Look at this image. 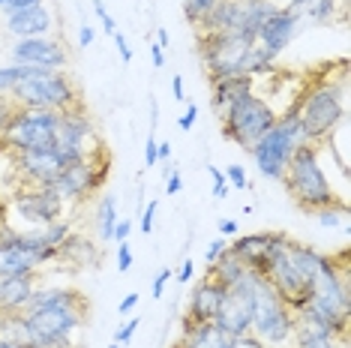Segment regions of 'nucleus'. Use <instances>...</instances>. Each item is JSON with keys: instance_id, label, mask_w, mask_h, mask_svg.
Returning a JSON list of instances; mask_svg holds the SVG:
<instances>
[{"instance_id": "nucleus-1", "label": "nucleus", "mask_w": 351, "mask_h": 348, "mask_svg": "<svg viewBox=\"0 0 351 348\" xmlns=\"http://www.w3.org/2000/svg\"><path fill=\"white\" fill-rule=\"evenodd\" d=\"M291 108L300 123L303 145H327L346 123V73L339 78L322 75L303 84L291 99Z\"/></svg>"}, {"instance_id": "nucleus-2", "label": "nucleus", "mask_w": 351, "mask_h": 348, "mask_svg": "<svg viewBox=\"0 0 351 348\" xmlns=\"http://www.w3.org/2000/svg\"><path fill=\"white\" fill-rule=\"evenodd\" d=\"M90 303L84 295L51 306L19 312V339L25 348H73L75 336L84 330Z\"/></svg>"}, {"instance_id": "nucleus-3", "label": "nucleus", "mask_w": 351, "mask_h": 348, "mask_svg": "<svg viewBox=\"0 0 351 348\" xmlns=\"http://www.w3.org/2000/svg\"><path fill=\"white\" fill-rule=\"evenodd\" d=\"M322 147L324 145H298V150L289 160V169L282 174V186L289 192V199L306 213L333 208V204L342 201L333 192V184L322 165Z\"/></svg>"}, {"instance_id": "nucleus-4", "label": "nucleus", "mask_w": 351, "mask_h": 348, "mask_svg": "<svg viewBox=\"0 0 351 348\" xmlns=\"http://www.w3.org/2000/svg\"><path fill=\"white\" fill-rule=\"evenodd\" d=\"M270 348H289L298 334V315L282 295L274 288V282L261 273H252V330Z\"/></svg>"}, {"instance_id": "nucleus-5", "label": "nucleus", "mask_w": 351, "mask_h": 348, "mask_svg": "<svg viewBox=\"0 0 351 348\" xmlns=\"http://www.w3.org/2000/svg\"><path fill=\"white\" fill-rule=\"evenodd\" d=\"M219 121H222V136L250 153L255 141L279 121V112L258 90H250L243 97H237L234 102H228L219 112Z\"/></svg>"}, {"instance_id": "nucleus-6", "label": "nucleus", "mask_w": 351, "mask_h": 348, "mask_svg": "<svg viewBox=\"0 0 351 348\" xmlns=\"http://www.w3.org/2000/svg\"><path fill=\"white\" fill-rule=\"evenodd\" d=\"M298 145H303L300 123H298L294 108L289 105L282 114H279V121L252 145L250 156H252V162H255V169H258L261 177L282 180V174L289 169V160H291L294 150H298Z\"/></svg>"}, {"instance_id": "nucleus-7", "label": "nucleus", "mask_w": 351, "mask_h": 348, "mask_svg": "<svg viewBox=\"0 0 351 348\" xmlns=\"http://www.w3.org/2000/svg\"><path fill=\"white\" fill-rule=\"evenodd\" d=\"M12 102L19 108H43V112H66L78 105L82 99V87L66 69L58 73H39L34 78H25L21 84L12 87Z\"/></svg>"}, {"instance_id": "nucleus-8", "label": "nucleus", "mask_w": 351, "mask_h": 348, "mask_svg": "<svg viewBox=\"0 0 351 348\" xmlns=\"http://www.w3.org/2000/svg\"><path fill=\"white\" fill-rule=\"evenodd\" d=\"M58 261V247H45L34 232H15L3 228L0 232V279L6 276H30L39 273V267Z\"/></svg>"}, {"instance_id": "nucleus-9", "label": "nucleus", "mask_w": 351, "mask_h": 348, "mask_svg": "<svg viewBox=\"0 0 351 348\" xmlns=\"http://www.w3.org/2000/svg\"><path fill=\"white\" fill-rule=\"evenodd\" d=\"M255 36L243 30H219V34H195V45L202 54V63L207 69V78L217 82L226 75L243 73L246 51L252 49Z\"/></svg>"}, {"instance_id": "nucleus-10", "label": "nucleus", "mask_w": 351, "mask_h": 348, "mask_svg": "<svg viewBox=\"0 0 351 348\" xmlns=\"http://www.w3.org/2000/svg\"><path fill=\"white\" fill-rule=\"evenodd\" d=\"M108 171H111V153L106 150V145H102L97 153H90L87 160L63 165V171L54 177L51 189L63 199V204H82L106 186Z\"/></svg>"}, {"instance_id": "nucleus-11", "label": "nucleus", "mask_w": 351, "mask_h": 348, "mask_svg": "<svg viewBox=\"0 0 351 348\" xmlns=\"http://www.w3.org/2000/svg\"><path fill=\"white\" fill-rule=\"evenodd\" d=\"M60 112H43V108H19L6 123L3 145L10 150H54Z\"/></svg>"}, {"instance_id": "nucleus-12", "label": "nucleus", "mask_w": 351, "mask_h": 348, "mask_svg": "<svg viewBox=\"0 0 351 348\" xmlns=\"http://www.w3.org/2000/svg\"><path fill=\"white\" fill-rule=\"evenodd\" d=\"M99 147L102 145H99V136H97V126H93L90 114H87L84 102H78V105L60 112L58 136H54V150H58L63 165L87 160V156L97 153Z\"/></svg>"}, {"instance_id": "nucleus-13", "label": "nucleus", "mask_w": 351, "mask_h": 348, "mask_svg": "<svg viewBox=\"0 0 351 348\" xmlns=\"http://www.w3.org/2000/svg\"><path fill=\"white\" fill-rule=\"evenodd\" d=\"M12 210L19 213V219H25L27 225L34 228H43L49 223H58L66 213V204L51 186H27V184H19L12 192Z\"/></svg>"}, {"instance_id": "nucleus-14", "label": "nucleus", "mask_w": 351, "mask_h": 348, "mask_svg": "<svg viewBox=\"0 0 351 348\" xmlns=\"http://www.w3.org/2000/svg\"><path fill=\"white\" fill-rule=\"evenodd\" d=\"M213 324L219 330H226L228 336H243L252 330V271L237 286L226 288L219 310L213 315Z\"/></svg>"}, {"instance_id": "nucleus-15", "label": "nucleus", "mask_w": 351, "mask_h": 348, "mask_svg": "<svg viewBox=\"0 0 351 348\" xmlns=\"http://www.w3.org/2000/svg\"><path fill=\"white\" fill-rule=\"evenodd\" d=\"M289 240H291V237L282 234V232H255V234H237V237H231L226 249L237 261H241V264L250 267L252 273L265 276L270 258H274Z\"/></svg>"}, {"instance_id": "nucleus-16", "label": "nucleus", "mask_w": 351, "mask_h": 348, "mask_svg": "<svg viewBox=\"0 0 351 348\" xmlns=\"http://www.w3.org/2000/svg\"><path fill=\"white\" fill-rule=\"evenodd\" d=\"M10 58H12V63H21V66H34V69H45V73H58V69H66V63H69V54H66V49H63V42H58L54 36L15 39Z\"/></svg>"}, {"instance_id": "nucleus-17", "label": "nucleus", "mask_w": 351, "mask_h": 348, "mask_svg": "<svg viewBox=\"0 0 351 348\" xmlns=\"http://www.w3.org/2000/svg\"><path fill=\"white\" fill-rule=\"evenodd\" d=\"M19 184L27 186H51L54 177L63 171V160L58 150H12Z\"/></svg>"}, {"instance_id": "nucleus-18", "label": "nucleus", "mask_w": 351, "mask_h": 348, "mask_svg": "<svg viewBox=\"0 0 351 348\" xmlns=\"http://www.w3.org/2000/svg\"><path fill=\"white\" fill-rule=\"evenodd\" d=\"M6 34L15 39H34V36H51L54 30V15L45 3L27 6V10H15L3 15Z\"/></svg>"}, {"instance_id": "nucleus-19", "label": "nucleus", "mask_w": 351, "mask_h": 348, "mask_svg": "<svg viewBox=\"0 0 351 348\" xmlns=\"http://www.w3.org/2000/svg\"><path fill=\"white\" fill-rule=\"evenodd\" d=\"M298 34H300L298 21H294L291 15L282 10V6H276V10L265 18V25L258 27V34H255V42L279 58V54H282L294 42V39H298Z\"/></svg>"}, {"instance_id": "nucleus-20", "label": "nucleus", "mask_w": 351, "mask_h": 348, "mask_svg": "<svg viewBox=\"0 0 351 348\" xmlns=\"http://www.w3.org/2000/svg\"><path fill=\"white\" fill-rule=\"evenodd\" d=\"M222 295H226V286H219L213 276H204V279L195 282V288L189 291L186 312H183V319H186L189 324L213 321V315H217V310H219Z\"/></svg>"}, {"instance_id": "nucleus-21", "label": "nucleus", "mask_w": 351, "mask_h": 348, "mask_svg": "<svg viewBox=\"0 0 351 348\" xmlns=\"http://www.w3.org/2000/svg\"><path fill=\"white\" fill-rule=\"evenodd\" d=\"M285 12L298 21V27H322L330 25L333 15L339 10V0H289L282 6Z\"/></svg>"}, {"instance_id": "nucleus-22", "label": "nucleus", "mask_w": 351, "mask_h": 348, "mask_svg": "<svg viewBox=\"0 0 351 348\" xmlns=\"http://www.w3.org/2000/svg\"><path fill=\"white\" fill-rule=\"evenodd\" d=\"M180 348H231L234 336H228L226 330H219L213 321L204 324H189L180 319Z\"/></svg>"}, {"instance_id": "nucleus-23", "label": "nucleus", "mask_w": 351, "mask_h": 348, "mask_svg": "<svg viewBox=\"0 0 351 348\" xmlns=\"http://www.w3.org/2000/svg\"><path fill=\"white\" fill-rule=\"evenodd\" d=\"M34 291H36V273L0 279V312H25Z\"/></svg>"}, {"instance_id": "nucleus-24", "label": "nucleus", "mask_w": 351, "mask_h": 348, "mask_svg": "<svg viewBox=\"0 0 351 348\" xmlns=\"http://www.w3.org/2000/svg\"><path fill=\"white\" fill-rule=\"evenodd\" d=\"M58 261H66L73 267H99V247L90 237L73 232L58 247Z\"/></svg>"}, {"instance_id": "nucleus-25", "label": "nucleus", "mask_w": 351, "mask_h": 348, "mask_svg": "<svg viewBox=\"0 0 351 348\" xmlns=\"http://www.w3.org/2000/svg\"><path fill=\"white\" fill-rule=\"evenodd\" d=\"M250 90H255V78L246 73L217 78V82H210V108L219 114L228 102H234L237 97H243V93H250Z\"/></svg>"}, {"instance_id": "nucleus-26", "label": "nucleus", "mask_w": 351, "mask_h": 348, "mask_svg": "<svg viewBox=\"0 0 351 348\" xmlns=\"http://www.w3.org/2000/svg\"><path fill=\"white\" fill-rule=\"evenodd\" d=\"M246 273H250V267L241 264V261H237L234 256H231L228 249L222 252V256H219L217 261H213L210 267H207V276H213V279H217L219 286H226V288L237 286V282H241Z\"/></svg>"}, {"instance_id": "nucleus-27", "label": "nucleus", "mask_w": 351, "mask_h": 348, "mask_svg": "<svg viewBox=\"0 0 351 348\" xmlns=\"http://www.w3.org/2000/svg\"><path fill=\"white\" fill-rule=\"evenodd\" d=\"M117 195H99L97 201V213H93V228H97V237L102 243H111V234H114V225H117Z\"/></svg>"}, {"instance_id": "nucleus-28", "label": "nucleus", "mask_w": 351, "mask_h": 348, "mask_svg": "<svg viewBox=\"0 0 351 348\" xmlns=\"http://www.w3.org/2000/svg\"><path fill=\"white\" fill-rule=\"evenodd\" d=\"M276 63H279L276 54H270L267 49H261L258 42H252V49L246 51V60H243V73L252 78H265V75L276 73Z\"/></svg>"}, {"instance_id": "nucleus-29", "label": "nucleus", "mask_w": 351, "mask_h": 348, "mask_svg": "<svg viewBox=\"0 0 351 348\" xmlns=\"http://www.w3.org/2000/svg\"><path fill=\"white\" fill-rule=\"evenodd\" d=\"M45 69H34V66H21V63H10V66H0V97L12 93L15 84H21L25 78H34Z\"/></svg>"}, {"instance_id": "nucleus-30", "label": "nucleus", "mask_w": 351, "mask_h": 348, "mask_svg": "<svg viewBox=\"0 0 351 348\" xmlns=\"http://www.w3.org/2000/svg\"><path fill=\"white\" fill-rule=\"evenodd\" d=\"M294 345L298 348H337V339L322 334L315 327H306V324H298V334H294Z\"/></svg>"}, {"instance_id": "nucleus-31", "label": "nucleus", "mask_w": 351, "mask_h": 348, "mask_svg": "<svg viewBox=\"0 0 351 348\" xmlns=\"http://www.w3.org/2000/svg\"><path fill=\"white\" fill-rule=\"evenodd\" d=\"M36 234H39V240H43L45 247H60V243L73 234V223H69V219H58V223H49L43 228H36Z\"/></svg>"}, {"instance_id": "nucleus-32", "label": "nucleus", "mask_w": 351, "mask_h": 348, "mask_svg": "<svg viewBox=\"0 0 351 348\" xmlns=\"http://www.w3.org/2000/svg\"><path fill=\"white\" fill-rule=\"evenodd\" d=\"M315 219H318V225L322 228H346L348 223V204L346 201H339V204H333V208H322V210H315Z\"/></svg>"}, {"instance_id": "nucleus-33", "label": "nucleus", "mask_w": 351, "mask_h": 348, "mask_svg": "<svg viewBox=\"0 0 351 348\" xmlns=\"http://www.w3.org/2000/svg\"><path fill=\"white\" fill-rule=\"evenodd\" d=\"M213 6H217V0H183V18L198 30V25L210 15Z\"/></svg>"}, {"instance_id": "nucleus-34", "label": "nucleus", "mask_w": 351, "mask_h": 348, "mask_svg": "<svg viewBox=\"0 0 351 348\" xmlns=\"http://www.w3.org/2000/svg\"><path fill=\"white\" fill-rule=\"evenodd\" d=\"M207 174H210V184H213V199L217 201H222L226 195L231 192V186H228V180H226V174H222V169L219 165H207Z\"/></svg>"}, {"instance_id": "nucleus-35", "label": "nucleus", "mask_w": 351, "mask_h": 348, "mask_svg": "<svg viewBox=\"0 0 351 348\" xmlns=\"http://www.w3.org/2000/svg\"><path fill=\"white\" fill-rule=\"evenodd\" d=\"M222 174H226L228 186L231 189H250V180H246V169L241 162H231L228 169H222Z\"/></svg>"}, {"instance_id": "nucleus-36", "label": "nucleus", "mask_w": 351, "mask_h": 348, "mask_svg": "<svg viewBox=\"0 0 351 348\" xmlns=\"http://www.w3.org/2000/svg\"><path fill=\"white\" fill-rule=\"evenodd\" d=\"M138 327H141V319H138V315H132L130 321H123L121 327L114 330V339H111V343H117V345H126V343H130V339H132L135 334H138Z\"/></svg>"}, {"instance_id": "nucleus-37", "label": "nucleus", "mask_w": 351, "mask_h": 348, "mask_svg": "<svg viewBox=\"0 0 351 348\" xmlns=\"http://www.w3.org/2000/svg\"><path fill=\"white\" fill-rule=\"evenodd\" d=\"M114 258H117V271H121V273L132 271V264H135V256H132V249H130V240H121V243H117V252H114Z\"/></svg>"}, {"instance_id": "nucleus-38", "label": "nucleus", "mask_w": 351, "mask_h": 348, "mask_svg": "<svg viewBox=\"0 0 351 348\" xmlns=\"http://www.w3.org/2000/svg\"><path fill=\"white\" fill-rule=\"evenodd\" d=\"M156 210H159V199H154V201H147L145 204V210H141V234H150L154 232V225H156Z\"/></svg>"}, {"instance_id": "nucleus-39", "label": "nucleus", "mask_w": 351, "mask_h": 348, "mask_svg": "<svg viewBox=\"0 0 351 348\" xmlns=\"http://www.w3.org/2000/svg\"><path fill=\"white\" fill-rule=\"evenodd\" d=\"M171 276H174L171 267H162V271H159V273L154 276V282H150V297H154V300L162 297V295H165V286H169Z\"/></svg>"}, {"instance_id": "nucleus-40", "label": "nucleus", "mask_w": 351, "mask_h": 348, "mask_svg": "<svg viewBox=\"0 0 351 348\" xmlns=\"http://www.w3.org/2000/svg\"><path fill=\"white\" fill-rule=\"evenodd\" d=\"M226 247H228V240H226V237H213V240L204 247V264L210 267L213 261H217V258L222 256V252H226Z\"/></svg>"}, {"instance_id": "nucleus-41", "label": "nucleus", "mask_w": 351, "mask_h": 348, "mask_svg": "<svg viewBox=\"0 0 351 348\" xmlns=\"http://www.w3.org/2000/svg\"><path fill=\"white\" fill-rule=\"evenodd\" d=\"M93 12H97V18L102 21V30H106L108 36H114L117 34V25H114V18L108 15V10H106V3H102V0H93Z\"/></svg>"}, {"instance_id": "nucleus-42", "label": "nucleus", "mask_w": 351, "mask_h": 348, "mask_svg": "<svg viewBox=\"0 0 351 348\" xmlns=\"http://www.w3.org/2000/svg\"><path fill=\"white\" fill-rule=\"evenodd\" d=\"M195 121H198V105L186 99V112H183V117L178 121V129H180V132H189V129L195 126Z\"/></svg>"}, {"instance_id": "nucleus-43", "label": "nucleus", "mask_w": 351, "mask_h": 348, "mask_svg": "<svg viewBox=\"0 0 351 348\" xmlns=\"http://www.w3.org/2000/svg\"><path fill=\"white\" fill-rule=\"evenodd\" d=\"M183 192V174L178 169H171L165 174V195H180Z\"/></svg>"}, {"instance_id": "nucleus-44", "label": "nucleus", "mask_w": 351, "mask_h": 348, "mask_svg": "<svg viewBox=\"0 0 351 348\" xmlns=\"http://www.w3.org/2000/svg\"><path fill=\"white\" fill-rule=\"evenodd\" d=\"M156 129H150V136L145 141V169H156Z\"/></svg>"}, {"instance_id": "nucleus-45", "label": "nucleus", "mask_w": 351, "mask_h": 348, "mask_svg": "<svg viewBox=\"0 0 351 348\" xmlns=\"http://www.w3.org/2000/svg\"><path fill=\"white\" fill-rule=\"evenodd\" d=\"M135 232L132 219H117L114 225V234H111V243H121V240H130V234Z\"/></svg>"}, {"instance_id": "nucleus-46", "label": "nucleus", "mask_w": 351, "mask_h": 348, "mask_svg": "<svg viewBox=\"0 0 351 348\" xmlns=\"http://www.w3.org/2000/svg\"><path fill=\"white\" fill-rule=\"evenodd\" d=\"M111 39H114V45H117V54H121V60H123V63H132V45H130V39H126V36L121 34V30H117V34L111 36Z\"/></svg>"}, {"instance_id": "nucleus-47", "label": "nucleus", "mask_w": 351, "mask_h": 348, "mask_svg": "<svg viewBox=\"0 0 351 348\" xmlns=\"http://www.w3.org/2000/svg\"><path fill=\"white\" fill-rule=\"evenodd\" d=\"M12 112H15V102H12V99H6V97H0V138H3L6 123H10Z\"/></svg>"}, {"instance_id": "nucleus-48", "label": "nucleus", "mask_w": 351, "mask_h": 348, "mask_svg": "<svg viewBox=\"0 0 351 348\" xmlns=\"http://www.w3.org/2000/svg\"><path fill=\"white\" fill-rule=\"evenodd\" d=\"M231 348H270L267 343H261L255 334H243V336H234V343H231Z\"/></svg>"}, {"instance_id": "nucleus-49", "label": "nucleus", "mask_w": 351, "mask_h": 348, "mask_svg": "<svg viewBox=\"0 0 351 348\" xmlns=\"http://www.w3.org/2000/svg\"><path fill=\"white\" fill-rule=\"evenodd\" d=\"M43 0H0V12H15V10H27V6H36Z\"/></svg>"}, {"instance_id": "nucleus-50", "label": "nucleus", "mask_w": 351, "mask_h": 348, "mask_svg": "<svg viewBox=\"0 0 351 348\" xmlns=\"http://www.w3.org/2000/svg\"><path fill=\"white\" fill-rule=\"evenodd\" d=\"M193 273H195V264H193V258H183V264L178 267V271H174V279H178V282H183V286H186V282L189 279H193Z\"/></svg>"}, {"instance_id": "nucleus-51", "label": "nucleus", "mask_w": 351, "mask_h": 348, "mask_svg": "<svg viewBox=\"0 0 351 348\" xmlns=\"http://www.w3.org/2000/svg\"><path fill=\"white\" fill-rule=\"evenodd\" d=\"M217 228H219V237H237V232H241V223L237 219H219L217 223Z\"/></svg>"}, {"instance_id": "nucleus-52", "label": "nucleus", "mask_w": 351, "mask_h": 348, "mask_svg": "<svg viewBox=\"0 0 351 348\" xmlns=\"http://www.w3.org/2000/svg\"><path fill=\"white\" fill-rule=\"evenodd\" d=\"M93 39H97V30H93L90 25H82V27H78V49H90Z\"/></svg>"}, {"instance_id": "nucleus-53", "label": "nucleus", "mask_w": 351, "mask_h": 348, "mask_svg": "<svg viewBox=\"0 0 351 348\" xmlns=\"http://www.w3.org/2000/svg\"><path fill=\"white\" fill-rule=\"evenodd\" d=\"M138 306V291H132V295H126L121 303H117V312L121 315H132V310Z\"/></svg>"}, {"instance_id": "nucleus-54", "label": "nucleus", "mask_w": 351, "mask_h": 348, "mask_svg": "<svg viewBox=\"0 0 351 348\" xmlns=\"http://www.w3.org/2000/svg\"><path fill=\"white\" fill-rule=\"evenodd\" d=\"M171 93L178 102H186V90H183V75H174L171 78Z\"/></svg>"}, {"instance_id": "nucleus-55", "label": "nucleus", "mask_w": 351, "mask_h": 348, "mask_svg": "<svg viewBox=\"0 0 351 348\" xmlns=\"http://www.w3.org/2000/svg\"><path fill=\"white\" fill-rule=\"evenodd\" d=\"M150 58H154V66H156V69H162V66H165V51L159 49L156 42L150 45Z\"/></svg>"}, {"instance_id": "nucleus-56", "label": "nucleus", "mask_w": 351, "mask_h": 348, "mask_svg": "<svg viewBox=\"0 0 351 348\" xmlns=\"http://www.w3.org/2000/svg\"><path fill=\"white\" fill-rule=\"evenodd\" d=\"M156 45H159V49H169V30H165V27H159L156 30Z\"/></svg>"}, {"instance_id": "nucleus-57", "label": "nucleus", "mask_w": 351, "mask_h": 348, "mask_svg": "<svg viewBox=\"0 0 351 348\" xmlns=\"http://www.w3.org/2000/svg\"><path fill=\"white\" fill-rule=\"evenodd\" d=\"M0 348H25V345H21L19 339H12V336H3V334H0Z\"/></svg>"}, {"instance_id": "nucleus-58", "label": "nucleus", "mask_w": 351, "mask_h": 348, "mask_svg": "<svg viewBox=\"0 0 351 348\" xmlns=\"http://www.w3.org/2000/svg\"><path fill=\"white\" fill-rule=\"evenodd\" d=\"M0 30H3V12H0Z\"/></svg>"}, {"instance_id": "nucleus-59", "label": "nucleus", "mask_w": 351, "mask_h": 348, "mask_svg": "<svg viewBox=\"0 0 351 348\" xmlns=\"http://www.w3.org/2000/svg\"><path fill=\"white\" fill-rule=\"evenodd\" d=\"M108 348H121V345H117V343H111V345H108Z\"/></svg>"}, {"instance_id": "nucleus-60", "label": "nucleus", "mask_w": 351, "mask_h": 348, "mask_svg": "<svg viewBox=\"0 0 351 348\" xmlns=\"http://www.w3.org/2000/svg\"><path fill=\"white\" fill-rule=\"evenodd\" d=\"M169 348H180V343H174V345H169Z\"/></svg>"}]
</instances>
